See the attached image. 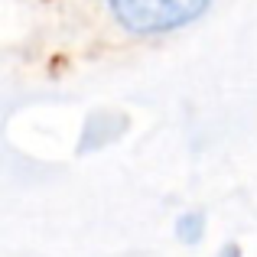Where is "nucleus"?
Returning a JSON list of instances; mask_svg holds the SVG:
<instances>
[{
	"instance_id": "f257e3e1",
	"label": "nucleus",
	"mask_w": 257,
	"mask_h": 257,
	"mask_svg": "<svg viewBox=\"0 0 257 257\" xmlns=\"http://www.w3.org/2000/svg\"><path fill=\"white\" fill-rule=\"evenodd\" d=\"M114 17L134 33H170L202 17L208 0H107Z\"/></svg>"
},
{
	"instance_id": "f03ea898",
	"label": "nucleus",
	"mask_w": 257,
	"mask_h": 257,
	"mask_svg": "<svg viewBox=\"0 0 257 257\" xmlns=\"http://www.w3.org/2000/svg\"><path fill=\"white\" fill-rule=\"evenodd\" d=\"M218 257H241V251H238V247H231V244H228V247H225V251H221Z\"/></svg>"
}]
</instances>
